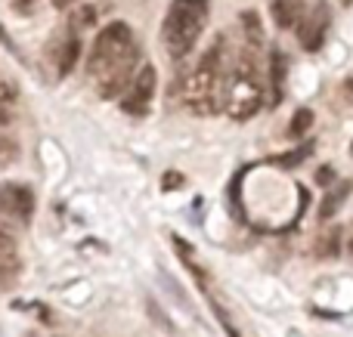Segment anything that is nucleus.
Instances as JSON below:
<instances>
[{"mask_svg": "<svg viewBox=\"0 0 353 337\" xmlns=\"http://www.w3.org/2000/svg\"><path fill=\"white\" fill-rule=\"evenodd\" d=\"M270 10H273V22L279 28H294L304 19L307 6H304V0H273Z\"/></svg>", "mask_w": 353, "mask_h": 337, "instance_id": "9", "label": "nucleus"}, {"mask_svg": "<svg viewBox=\"0 0 353 337\" xmlns=\"http://www.w3.org/2000/svg\"><path fill=\"white\" fill-rule=\"evenodd\" d=\"M347 3H350V0H347Z\"/></svg>", "mask_w": 353, "mask_h": 337, "instance_id": "27", "label": "nucleus"}, {"mask_svg": "<svg viewBox=\"0 0 353 337\" xmlns=\"http://www.w3.org/2000/svg\"><path fill=\"white\" fill-rule=\"evenodd\" d=\"M310 127H313V111H310V109H298V111L292 115V124H288V133H292L294 140H298V136H304Z\"/></svg>", "mask_w": 353, "mask_h": 337, "instance_id": "13", "label": "nucleus"}, {"mask_svg": "<svg viewBox=\"0 0 353 337\" xmlns=\"http://www.w3.org/2000/svg\"><path fill=\"white\" fill-rule=\"evenodd\" d=\"M344 96L353 102V78H347V84H344Z\"/></svg>", "mask_w": 353, "mask_h": 337, "instance_id": "23", "label": "nucleus"}, {"mask_svg": "<svg viewBox=\"0 0 353 337\" xmlns=\"http://www.w3.org/2000/svg\"><path fill=\"white\" fill-rule=\"evenodd\" d=\"M0 210L16 217V220H28L34 214V192L28 186H16V183L0 186Z\"/></svg>", "mask_w": 353, "mask_h": 337, "instance_id": "7", "label": "nucleus"}, {"mask_svg": "<svg viewBox=\"0 0 353 337\" xmlns=\"http://www.w3.org/2000/svg\"><path fill=\"white\" fill-rule=\"evenodd\" d=\"M155 87H159V72H155V65H140V72H137V78L128 84V90L121 93V99H118V105H121V111H128V115H146L149 105H152V96H155Z\"/></svg>", "mask_w": 353, "mask_h": 337, "instance_id": "5", "label": "nucleus"}, {"mask_svg": "<svg viewBox=\"0 0 353 337\" xmlns=\"http://www.w3.org/2000/svg\"><path fill=\"white\" fill-rule=\"evenodd\" d=\"M140 72V43L128 22H112L97 34L87 56V74L103 99H121L128 84Z\"/></svg>", "mask_w": 353, "mask_h": 337, "instance_id": "1", "label": "nucleus"}, {"mask_svg": "<svg viewBox=\"0 0 353 337\" xmlns=\"http://www.w3.org/2000/svg\"><path fill=\"white\" fill-rule=\"evenodd\" d=\"M78 56H81V37H78V34H65L59 43H56V50H53L56 74H59V78H65V74L74 68Z\"/></svg>", "mask_w": 353, "mask_h": 337, "instance_id": "8", "label": "nucleus"}, {"mask_svg": "<svg viewBox=\"0 0 353 337\" xmlns=\"http://www.w3.org/2000/svg\"><path fill=\"white\" fill-rule=\"evenodd\" d=\"M99 12H103V6H97V3L72 6V16H68V28H72L74 34H81V31L93 28V25L99 22Z\"/></svg>", "mask_w": 353, "mask_h": 337, "instance_id": "10", "label": "nucleus"}, {"mask_svg": "<svg viewBox=\"0 0 353 337\" xmlns=\"http://www.w3.org/2000/svg\"><path fill=\"white\" fill-rule=\"evenodd\" d=\"M350 189H353V183H338V186H335V192H329V195H325L323 208H319V217H323V220H329V217L335 214L338 208H341L344 198L350 195Z\"/></svg>", "mask_w": 353, "mask_h": 337, "instance_id": "12", "label": "nucleus"}, {"mask_svg": "<svg viewBox=\"0 0 353 337\" xmlns=\"http://www.w3.org/2000/svg\"><path fill=\"white\" fill-rule=\"evenodd\" d=\"M0 260H16V235L0 223Z\"/></svg>", "mask_w": 353, "mask_h": 337, "instance_id": "15", "label": "nucleus"}, {"mask_svg": "<svg viewBox=\"0 0 353 337\" xmlns=\"http://www.w3.org/2000/svg\"><path fill=\"white\" fill-rule=\"evenodd\" d=\"M350 254H353V241H350Z\"/></svg>", "mask_w": 353, "mask_h": 337, "instance_id": "25", "label": "nucleus"}, {"mask_svg": "<svg viewBox=\"0 0 353 337\" xmlns=\"http://www.w3.org/2000/svg\"><path fill=\"white\" fill-rule=\"evenodd\" d=\"M316 183L319 186H332V183H335V171H332L329 164L319 167V171H316Z\"/></svg>", "mask_w": 353, "mask_h": 337, "instance_id": "19", "label": "nucleus"}, {"mask_svg": "<svg viewBox=\"0 0 353 337\" xmlns=\"http://www.w3.org/2000/svg\"><path fill=\"white\" fill-rule=\"evenodd\" d=\"M180 186V173H165V189H176Z\"/></svg>", "mask_w": 353, "mask_h": 337, "instance_id": "20", "label": "nucleus"}, {"mask_svg": "<svg viewBox=\"0 0 353 337\" xmlns=\"http://www.w3.org/2000/svg\"><path fill=\"white\" fill-rule=\"evenodd\" d=\"M16 99H19L16 80H10V78H3V74H0V105H3V109H10Z\"/></svg>", "mask_w": 353, "mask_h": 337, "instance_id": "16", "label": "nucleus"}, {"mask_svg": "<svg viewBox=\"0 0 353 337\" xmlns=\"http://www.w3.org/2000/svg\"><path fill=\"white\" fill-rule=\"evenodd\" d=\"M223 37L211 43L205 50V56L199 59V65L189 72V78L183 80V105L192 115H214L223 109V84H226V68H223Z\"/></svg>", "mask_w": 353, "mask_h": 337, "instance_id": "2", "label": "nucleus"}, {"mask_svg": "<svg viewBox=\"0 0 353 337\" xmlns=\"http://www.w3.org/2000/svg\"><path fill=\"white\" fill-rule=\"evenodd\" d=\"M329 25H332V19H329V3H325V0H319V3L313 6L310 12H304V19L298 22V28H301V31H298L301 47H304L307 53H316V50L325 43Z\"/></svg>", "mask_w": 353, "mask_h": 337, "instance_id": "6", "label": "nucleus"}, {"mask_svg": "<svg viewBox=\"0 0 353 337\" xmlns=\"http://www.w3.org/2000/svg\"><path fill=\"white\" fill-rule=\"evenodd\" d=\"M74 3H78V0H53L56 10H68V6H74Z\"/></svg>", "mask_w": 353, "mask_h": 337, "instance_id": "22", "label": "nucleus"}, {"mask_svg": "<svg viewBox=\"0 0 353 337\" xmlns=\"http://www.w3.org/2000/svg\"><path fill=\"white\" fill-rule=\"evenodd\" d=\"M31 3H34V0H19V6H25V10H31Z\"/></svg>", "mask_w": 353, "mask_h": 337, "instance_id": "24", "label": "nucleus"}, {"mask_svg": "<svg viewBox=\"0 0 353 337\" xmlns=\"http://www.w3.org/2000/svg\"><path fill=\"white\" fill-rule=\"evenodd\" d=\"M208 25V0H171L161 22V43L171 59H183L192 53L201 31Z\"/></svg>", "mask_w": 353, "mask_h": 337, "instance_id": "4", "label": "nucleus"}, {"mask_svg": "<svg viewBox=\"0 0 353 337\" xmlns=\"http://www.w3.org/2000/svg\"><path fill=\"white\" fill-rule=\"evenodd\" d=\"M350 152H353V146H350Z\"/></svg>", "mask_w": 353, "mask_h": 337, "instance_id": "26", "label": "nucleus"}, {"mask_svg": "<svg viewBox=\"0 0 353 337\" xmlns=\"http://www.w3.org/2000/svg\"><path fill=\"white\" fill-rule=\"evenodd\" d=\"M304 155H310V146L294 149V152L288 155V158H282V164H285V167H294V164H301V161H304Z\"/></svg>", "mask_w": 353, "mask_h": 337, "instance_id": "18", "label": "nucleus"}, {"mask_svg": "<svg viewBox=\"0 0 353 337\" xmlns=\"http://www.w3.org/2000/svg\"><path fill=\"white\" fill-rule=\"evenodd\" d=\"M319 254H323V257H329V254L335 257V254H338V232H329V235H325L323 245H319Z\"/></svg>", "mask_w": 353, "mask_h": 337, "instance_id": "17", "label": "nucleus"}, {"mask_svg": "<svg viewBox=\"0 0 353 337\" xmlns=\"http://www.w3.org/2000/svg\"><path fill=\"white\" fill-rule=\"evenodd\" d=\"M282 84H285V56L279 50L270 53V87H273V102L282 99Z\"/></svg>", "mask_w": 353, "mask_h": 337, "instance_id": "11", "label": "nucleus"}, {"mask_svg": "<svg viewBox=\"0 0 353 337\" xmlns=\"http://www.w3.org/2000/svg\"><path fill=\"white\" fill-rule=\"evenodd\" d=\"M10 121H12V111L0 105V127H3V124H10Z\"/></svg>", "mask_w": 353, "mask_h": 337, "instance_id": "21", "label": "nucleus"}, {"mask_svg": "<svg viewBox=\"0 0 353 337\" xmlns=\"http://www.w3.org/2000/svg\"><path fill=\"white\" fill-rule=\"evenodd\" d=\"M19 161V142L12 136H3L0 133V171H6L10 164Z\"/></svg>", "mask_w": 353, "mask_h": 337, "instance_id": "14", "label": "nucleus"}, {"mask_svg": "<svg viewBox=\"0 0 353 337\" xmlns=\"http://www.w3.org/2000/svg\"><path fill=\"white\" fill-rule=\"evenodd\" d=\"M263 105V84L257 74V62L251 56V47L242 50L236 65L226 72L223 84V109L232 121H248Z\"/></svg>", "mask_w": 353, "mask_h": 337, "instance_id": "3", "label": "nucleus"}]
</instances>
